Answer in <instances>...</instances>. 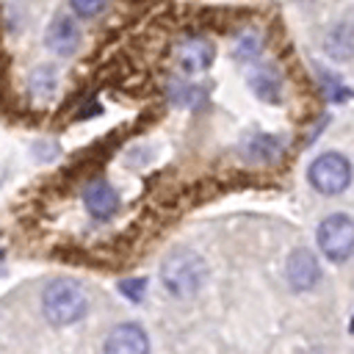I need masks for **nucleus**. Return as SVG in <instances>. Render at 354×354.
<instances>
[{
  "instance_id": "obj_9",
  "label": "nucleus",
  "mask_w": 354,
  "mask_h": 354,
  "mask_svg": "<svg viewBox=\"0 0 354 354\" xmlns=\"http://www.w3.org/2000/svg\"><path fill=\"white\" fill-rule=\"evenodd\" d=\"M177 58H180V66H183L188 75L202 72V69H207V66L213 64V44L205 41V39H191V41H185V44L180 47Z\"/></svg>"
},
{
  "instance_id": "obj_2",
  "label": "nucleus",
  "mask_w": 354,
  "mask_h": 354,
  "mask_svg": "<svg viewBox=\"0 0 354 354\" xmlns=\"http://www.w3.org/2000/svg\"><path fill=\"white\" fill-rule=\"evenodd\" d=\"M41 310L47 315L50 324L55 326H69L75 321H80L88 310V299L83 293V288L75 279H55L44 288L41 293Z\"/></svg>"
},
{
  "instance_id": "obj_6",
  "label": "nucleus",
  "mask_w": 354,
  "mask_h": 354,
  "mask_svg": "<svg viewBox=\"0 0 354 354\" xmlns=\"http://www.w3.org/2000/svg\"><path fill=\"white\" fill-rule=\"evenodd\" d=\"M44 41H47V47H50L53 53H58V55H72V53L77 50V44H80V28H77V22H75L72 17L58 14V17H53V22H50V28H47Z\"/></svg>"
},
{
  "instance_id": "obj_7",
  "label": "nucleus",
  "mask_w": 354,
  "mask_h": 354,
  "mask_svg": "<svg viewBox=\"0 0 354 354\" xmlns=\"http://www.w3.org/2000/svg\"><path fill=\"white\" fill-rule=\"evenodd\" d=\"M83 205L94 218H111L119 210V194L108 180H91L83 191Z\"/></svg>"
},
{
  "instance_id": "obj_3",
  "label": "nucleus",
  "mask_w": 354,
  "mask_h": 354,
  "mask_svg": "<svg viewBox=\"0 0 354 354\" xmlns=\"http://www.w3.org/2000/svg\"><path fill=\"white\" fill-rule=\"evenodd\" d=\"M307 180L318 194H326V196L343 194L351 185V163L340 152H324L310 163Z\"/></svg>"
},
{
  "instance_id": "obj_10",
  "label": "nucleus",
  "mask_w": 354,
  "mask_h": 354,
  "mask_svg": "<svg viewBox=\"0 0 354 354\" xmlns=\"http://www.w3.org/2000/svg\"><path fill=\"white\" fill-rule=\"evenodd\" d=\"M324 50L335 61H348L354 55V25H348V22L335 25L324 39Z\"/></svg>"
},
{
  "instance_id": "obj_16",
  "label": "nucleus",
  "mask_w": 354,
  "mask_h": 354,
  "mask_svg": "<svg viewBox=\"0 0 354 354\" xmlns=\"http://www.w3.org/2000/svg\"><path fill=\"white\" fill-rule=\"evenodd\" d=\"M119 290H122L127 299L138 301V299L144 296V279H124V282L119 285Z\"/></svg>"
},
{
  "instance_id": "obj_14",
  "label": "nucleus",
  "mask_w": 354,
  "mask_h": 354,
  "mask_svg": "<svg viewBox=\"0 0 354 354\" xmlns=\"http://www.w3.org/2000/svg\"><path fill=\"white\" fill-rule=\"evenodd\" d=\"M257 53H260V39H257L254 33H246V36L238 41V47H235V58H238V61H254Z\"/></svg>"
},
{
  "instance_id": "obj_1",
  "label": "nucleus",
  "mask_w": 354,
  "mask_h": 354,
  "mask_svg": "<svg viewBox=\"0 0 354 354\" xmlns=\"http://www.w3.org/2000/svg\"><path fill=\"white\" fill-rule=\"evenodd\" d=\"M160 279H163V285H166V290L171 296L188 299V296L199 293V288L205 285L207 266H205V260L194 249H171L163 257Z\"/></svg>"
},
{
  "instance_id": "obj_13",
  "label": "nucleus",
  "mask_w": 354,
  "mask_h": 354,
  "mask_svg": "<svg viewBox=\"0 0 354 354\" xmlns=\"http://www.w3.org/2000/svg\"><path fill=\"white\" fill-rule=\"evenodd\" d=\"M30 94H36L39 100H50L55 94V86H58V75L50 69V66H39L30 72Z\"/></svg>"
},
{
  "instance_id": "obj_11",
  "label": "nucleus",
  "mask_w": 354,
  "mask_h": 354,
  "mask_svg": "<svg viewBox=\"0 0 354 354\" xmlns=\"http://www.w3.org/2000/svg\"><path fill=\"white\" fill-rule=\"evenodd\" d=\"M243 155L249 160H257V163H271L282 155V141L277 136H268V133H254L246 138Z\"/></svg>"
},
{
  "instance_id": "obj_15",
  "label": "nucleus",
  "mask_w": 354,
  "mask_h": 354,
  "mask_svg": "<svg viewBox=\"0 0 354 354\" xmlns=\"http://www.w3.org/2000/svg\"><path fill=\"white\" fill-rule=\"evenodd\" d=\"M69 6H72V11H75L77 17L91 19V17H97V14L105 8V0H69Z\"/></svg>"
},
{
  "instance_id": "obj_5",
  "label": "nucleus",
  "mask_w": 354,
  "mask_h": 354,
  "mask_svg": "<svg viewBox=\"0 0 354 354\" xmlns=\"http://www.w3.org/2000/svg\"><path fill=\"white\" fill-rule=\"evenodd\" d=\"M102 354H149L147 332L138 324H119L108 332Z\"/></svg>"
},
{
  "instance_id": "obj_8",
  "label": "nucleus",
  "mask_w": 354,
  "mask_h": 354,
  "mask_svg": "<svg viewBox=\"0 0 354 354\" xmlns=\"http://www.w3.org/2000/svg\"><path fill=\"white\" fill-rule=\"evenodd\" d=\"M321 279V266L318 257L310 249H296L288 257V282L296 290H310Z\"/></svg>"
},
{
  "instance_id": "obj_4",
  "label": "nucleus",
  "mask_w": 354,
  "mask_h": 354,
  "mask_svg": "<svg viewBox=\"0 0 354 354\" xmlns=\"http://www.w3.org/2000/svg\"><path fill=\"white\" fill-rule=\"evenodd\" d=\"M318 243L329 260H335V263L348 260L354 254V218H348L343 213L326 216L318 227Z\"/></svg>"
},
{
  "instance_id": "obj_12",
  "label": "nucleus",
  "mask_w": 354,
  "mask_h": 354,
  "mask_svg": "<svg viewBox=\"0 0 354 354\" xmlns=\"http://www.w3.org/2000/svg\"><path fill=\"white\" fill-rule=\"evenodd\" d=\"M249 86H252V91H254L260 100H266V102H277V100H279V75H277L274 69H268V66L254 69V72L249 75Z\"/></svg>"
}]
</instances>
